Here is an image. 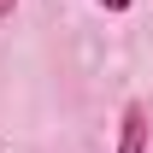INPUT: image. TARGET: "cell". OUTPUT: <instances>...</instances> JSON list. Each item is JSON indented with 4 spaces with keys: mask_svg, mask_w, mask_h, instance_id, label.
<instances>
[{
    "mask_svg": "<svg viewBox=\"0 0 153 153\" xmlns=\"http://www.w3.org/2000/svg\"><path fill=\"white\" fill-rule=\"evenodd\" d=\"M112 153H147V112H141V106H124V130H118V147Z\"/></svg>",
    "mask_w": 153,
    "mask_h": 153,
    "instance_id": "1",
    "label": "cell"
},
{
    "mask_svg": "<svg viewBox=\"0 0 153 153\" xmlns=\"http://www.w3.org/2000/svg\"><path fill=\"white\" fill-rule=\"evenodd\" d=\"M100 6H106V12H130V0H100Z\"/></svg>",
    "mask_w": 153,
    "mask_h": 153,
    "instance_id": "2",
    "label": "cell"
},
{
    "mask_svg": "<svg viewBox=\"0 0 153 153\" xmlns=\"http://www.w3.org/2000/svg\"><path fill=\"white\" fill-rule=\"evenodd\" d=\"M12 6H18V0H0V18H12Z\"/></svg>",
    "mask_w": 153,
    "mask_h": 153,
    "instance_id": "3",
    "label": "cell"
}]
</instances>
